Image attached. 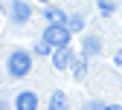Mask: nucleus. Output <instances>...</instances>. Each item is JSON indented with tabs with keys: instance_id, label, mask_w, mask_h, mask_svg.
<instances>
[{
	"instance_id": "f257e3e1",
	"label": "nucleus",
	"mask_w": 122,
	"mask_h": 110,
	"mask_svg": "<svg viewBox=\"0 0 122 110\" xmlns=\"http://www.w3.org/2000/svg\"><path fill=\"white\" fill-rule=\"evenodd\" d=\"M32 49H12V55H9V75L12 78H23V75H29L32 72Z\"/></svg>"
},
{
	"instance_id": "f03ea898",
	"label": "nucleus",
	"mask_w": 122,
	"mask_h": 110,
	"mask_svg": "<svg viewBox=\"0 0 122 110\" xmlns=\"http://www.w3.org/2000/svg\"><path fill=\"white\" fill-rule=\"evenodd\" d=\"M44 38H47L55 49L58 46H67L70 43V38H73V32H70V26L67 23H47V29H44Z\"/></svg>"
},
{
	"instance_id": "7ed1b4c3",
	"label": "nucleus",
	"mask_w": 122,
	"mask_h": 110,
	"mask_svg": "<svg viewBox=\"0 0 122 110\" xmlns=\"http://www.w3.org/2000/svg\"><path fill=\"white\" fill-rule=\"evenodd\" d=\"M52 67H55V70H61V72L76 67V52L70 49V43H67V46H58V49L52 52Z\"/></svg>"
},
{
	"instance_id": "20e7f679",
	"label": "nucleus",
	"mask_w": 122,
	"mask_h": 110,
	"mask_svg": "<svg viewBox=\"0 0 122 110\" xmlns=\"http://www.w3.org/2000/svg\"><path fill=\"white\" fill-rule=\"evenodd\" d=\"M15 110H38V96L32 90H20L15 96Z\"/></svg>"
},
{
	"instance_id": "39448f33",
	"label": "nucleus",
	"mask_w": 122,
	"mask_h": 110,
	"mask_svg": "<svg viewBox=\"0 0 122 110\" xmlns=\"http://www.w3.org/2000/svg\"><path fill=\"white\" fill-rule=\"evenodd\" d=\"M29 18H32V6H29L26 0H15L12 3V20L15 23H26Z\"/></svg>"
},
{
	"instance_id": "423d86ee",
	"label": "nucleus",
	"mask_w": 122,
	"mask_h": 110,
	"mask_svg": "<svg viewBox=\"0 0 122 110\" xmlns=\"http://www.w3.org/2000/svg\"><path fill=\"white\" fill-rule=\"evenodd\" d=\"M44 18H47V23H67V14L55 6H44Z\"/></svg>"
},
{
	"instance_id": "0eeeda50",
	"label": "nucleus",
	"mask_w": 122,
	"mask_h": 110,
	"mask_svg": "<svg viewBox=\"0 0 122 110\" xmlns=\"http://www.w3.org/2000/svg\"><path fill=\"white\" fill-rule=\"evenodd\" d=\"M47 110H67V96L61 90H55L52 96H50V104H47Z\"/></svg>"
},
{
	"instance_id": "6e6552de",
	"label": "nucleus",
	"mask_w": 122,
	"mask_h": 110,
	"mask_svg": "<svg viewBox=\"0 0 122 110\" xmlns=\"http://www.w3.org/2000/svg\"><path fill=\"white\" fill-rule=\"evenodd\" d=\"M32 52H35V55H52V52H55V46H52L47 38H41V41L35 43V49H32Z\"/></svg>"
},
{
	"instance_id": "1a4fd4ad",
	"label": "nucleus",
	"mask_w": 122,
	"mask_h": 110,
	"mask_svg": "<svg viewBox=\"0 0 122 110\" xmlns=\"http://www.w3.org/2000/svg\"><path fill=\"white\" fill-rule=\"evenodd\" d=\"M84 52L87 55H99L102 52V41L99 38H84Z\"/></svg>"
},
{
	"instance_id": "9d476101",
	"label": "nucleus",
	"mask_w": 122,
	"mask_h": 110,
	"mask_svg": "<svg viewBox=\"0 0 122 110\" xmlns=\"http://www.w3.org/2000/svg\"><path fill=\"white\" fill-rule=\"evenodd\" d=\"M67 26H70V32H79V29L84 26V20L79 18V14H73V18H67Z\"/></svg>"
},
{
	"instance_id": "9b49d317",
	"label": "nucleus",
	"mask_w": 122,
	"mask_h": 110,
	"mask_svg": "<svg viewBox=\"0 0 122 110\" xmlns=\"http://www.w3.org/2000/svg\"><path fill=\"white\" fill-rule=\"evenodd\" d=\"M113 3H116V0H99V12L102 14H113V9H116Z\"/></svg>"
},
{
	"instance_id": "f8f14e48",
	"label": "nucleus",
	"mask_w": 122,
	"mask_h": 110,
	"mask_svg": "<svg viewBox=\"0 0 122 110\" xmlns=\"http://www.w3.org/2000/svg\"><path fill=\"white\" fill-rule=\"evenodd\" d=\"M84 70H87V58H81V61H76V67H73L76 78H81V75H84Z\"/></svg>"
},
{
	"instance_id": "ddd939ff",
	"label": "nucleus",
	"mask_w": 122,
	"mask_h": 110,
	"mask_svg": "<svg viewBox=\"0 0 122 110\" xmlns=\"http://www.w3.org/2000/svg\"><path fill=\"white\" fill-rule=\"evenodd\" d=\"M105 107H108V104H105V101H99V99H93V101H87L81 110H105Z\"/></svg>"
},
{
	"instance_id": "4468645a",
	"label": "nucleus",
	"mask_w": 122,
	"mask_h": 110,
	"mask_svg": "<svg viewBox=\"0 0 122 110\" xmlns=\"http://www.w3.org/2000/svg\"><path fill=\"white\" fill-rule=\"evenodd\" d=\"M113 64H116V70H122V49H116V55H113Z\"/></svg>"
},
{
	"instance_id": "2eb2a0df",
	"label": "nucleus",
	"mask_w": 122,
	"mask_h": 110,
	"mask_svg": "<svg viewBox=\"0 0 122 110\" xmlns=\"http://www.w3.org/2000/svg\"><path fill=\"white\" fill-rule=\"evenodd\" d=\"M105 110H122V104H108Z\"/></svg>"
},
{
	"instance_id": "dca6fc26",
	"label": "nucleus",
	"mask_w": 122,
	"mask_h": 110,
	"mask_svg": "<svg viewBox=\"0 0 122 110\" xmlns=\"http://www.w3.org/2000/svg\"><path fill=\"white\" fill-rule=\"evenodd\" d=\"M0 110H9V104H6V101H3V99H0Z\"/></svg>"
},
{
	"instance_id": "f3484780",
	"label": "nucleus",
	"mask_w": 122,
	"mask_h": 110,
	"mask_svg": "<svg viewBox=\"0 0 122 110\" xmlns=\"http://www.w3.org/2000/svg\"><path fill=\"white\" fill-rule=\"evenodd\" d=\"M38 3H44V6H47V3H52V0H38Z\"/></svg>"
}]
</instances>
